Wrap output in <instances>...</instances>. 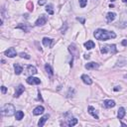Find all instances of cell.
Wrapping results in <instances>:
<instances>
[{
	"mask_svg": "<svg viewBox=\"0 0 127 127\" xmlns=\"http://www.w3.org/2000/svg\"><path fill=\"white\" fill-rule=\"evenodd\" d=\"M93 35H94L95 39H97L99 41H106L108 39H114V38L116 37L114 32H109V31L103 30V29H97Z\"/></svg>",
	"mask_w": 127,
	"mask_h": 127,
	"instance_id": "1",
	"label": "cell"
},
{
	"mask_svg": "<svg viewBox=\"0 0 127 127\" xmlns=\"http://www.w3.org/2000/svg\"><path fill=\"white\" fill-rule=\"evenodd\" d=\"M85 47L87 50H91V49H93V48L95 47V44L93 43L92 41H87V42L85 43Z\"/></svg>",
	"mask_w": 127,
	"mask_h": 127,
	"instance_id": "17",
	"label": "cell"
},
{
	"mask_svg": "<svg viewBox=\"0 0 127 127\" xmlns=\"http://www.w3.org/2000/svg\"><path fill=\"white\" fill-rule=\"evenodd\" d=\"M36 74H37V69L34 67V66H28V68H27V75H34Z\"/></svg>",
	"mask_w": 127,
	"mask_h": 127,
	"instance_id": "10",
	"label": "cell"
},
{
	"mask_svg": "<svg viewBox=\"0 0 127 127\" xmlns=\"http://www.w3.org/2000/svg\"><path fill=\"white\" fill-rule=\"evenodd\" d=\"M48 118H49V115L48 114H46L45 116H43L40 120H39V122H38V125H39L40 127H42V126H44V124H45V122L48 120Z\"/></svg>",
	"mask_w": 127,
	"mask_h": 127,
	"instance_id": "18",
	"label": "cell"
},
{
	"mask_svg": "<svg viewBox=\"0 0 127 127\" xmlns=\"http://www.w3.org/2000/svg\"><path fill=\"white\" fill-rule=\"evenodd\" d=\"M24 117V112L21 111V110H19V111H16L15 113V118L17 120H21L22 118Z\"/></svg>",
	"mask_w": 127,
	"mask_h": 127,
	"instance_id": "20",
	"label": "cell"
},
{
	"mask_svg": "<svg viewBox=\"0 0 127 127\" xmlns=\"http://www.w3.org/2000/svg\"><path fill=\"white\" fill-rule=\"evenodd\" d=\"M122 2H124V3H126V2H127V0H122Z\"/></svg>",
	"mask_w": 127,
	"mask_h": 127,
	"instance_id": "35",
	"label": "cell"
},
{
	"mask_svg": "<svg viewBox=\"0 0 127 127\" xmlns=\"http://www.w3.org/2000/svg\"><path fill=\"white\" fill-rule=\"evenodd\" d=\"M27 8H28L29 11H33V10H34V5H33V3L31 1H29L28 3H27Z\"/></svg>",
	"mask_w": 127,
	"mask_h": 127,
	"instance_id": "25",
	"label": "cell"
},
{
	"mask_svg": "<svg viewBox=\"0 0 127 127\" xmlns=\"http://www.w3.org/2000/svg\"><path fill=\"white\" fill-rule=\"evenodd\" d=\"M122 45L123 46H127V40H123L122 41Z\"/></svg>",
	"mask_w": 127,
	"mask_h": 127,
	"instance_id": "32",
	"label": "cell"
},
{
	"mask_svg": "<svg viewBox=\"0 0 127 127\" xmlns=\"http://www.w3.org/2000/svg\"><path fill=\"white\" fill-rule=\"evenodd\" d=\"M16 28H19V29H22L24 32H29V28H27L26 27V25H23V24H20V25H18Z\"/></svg>",
	"mask_w": 127,
	"mask_h": 127,
	"instance_id": "24",
	"label": "cell"
},
{
	"mask_svg": "<svg viewBox=\"0 0 127 127\" xmlns=\"http://www.w3.org/2000/svg\"><path fill=\"white\" fill-rule=\"evenodd\" d=\"M101 54H106L107 52H110L111 54H116L117 53V49L115 45H108V46H104L100 49Z\"/></svg>",
	"mask_w": 127,
	"mask_h": 127,
	"instance_id": "3",
	"label": "cell"
},
{
	"mask_svg": "<svg viewBox=\"0 0 127 127\" xmlns=\"http://www.w3.org/2000/svg\"><path fill=\"white\" fill-rule=\"evenodd\" d=\"M69 126H75V124H78V119L76 118H73V119H69L68 123H67Z\"/></svg>",
	"mask_w": 127,
	"mask_h": 127,
	"instance_id": "21",
	"label": "cell"
},
{
	"mask_svg": "<svg viewBox=\"0 0 127 127\" xmlns=\"http://www.w3.org/2000/svg\"><path fill=\"white\" fill-rule=\"evenodd\" d=\"M81 80H82V81H84L85 84H86V85H90L92 84V80H90L89 76L86 75H81Z\"/></svg>",
	"mask_w": 127,
	"mask_h": 127,
	"instance_id": "12",
	"label": "cell"
},
{
	"mask_svg": "<svg viewBox=\"0 0 127 127\" xmlns=\"http://www.w3.org/2000/svg\"><path fill=\"white\" fill-rule=\"evenodd\" d=\"M1 91H2V93H3V94H5V93L7 92V88L5 87L4 85H3V86H1Z\"/></svg>",
	"mask_w": 127,
	"mask_h": 127,
	"instance_id": "28",
	"label": "cell"
},
{
	"mask_svg": "<svg viewBox=\"0 0 127 127\" xmlns=\"http://www.w3.org/2000/svg\"><path fill=\"white\" fill-rule=\"evenodd\" d=\"M4 54H5V56L9 57V58H14V57H16V55H17L14 48H9L8 50H6V51L4 52Z\"/></svg>",
	"mask_w": 127,
	"mask_h": 127,
	"instance_id": "5",
	"label": "cell"
},
{
	"mask_svg": "<svg viewBox=\"0 0 127 127\" xmlns=\"http://www.w3.org/2000/svg\"><path fill=\"white\" fill-rule=\"evenodd\" d=\"M110 1H111V2H113V1H115V0H110Z\"/></svg>",
	"mask_w": 127,
	"mask_h": 127,
	"instance_id": "36",
	"label": "cell"
},
{
	"mask_svg": "<svg viewBox=\"0 0 127 127\" xmlns=\"http://www.w3.org/2000/svg\"><path fill=\"white\" fill-rule=\"evenodd\" d=\"M38 3H39V5H44L46 3V0H39V2Z\"/></svg>",
	"mask_w": 127,
	"mask_h": 127,
	"instance_id": "30",
	"label": "cell"
},
{
	"mask_svg": "<svg viewBox=\"0 0 127 127\" xmlns=\"http://www.w3.org/2000/svg\"><path fill=\"white\" fill-rule=\"evenodd\" d=\"M76 19H78V20H79V21L80 22L81 24H85V19H84V18H80V17H78V18H76Z\"/></svg>",
	"mask_w": 127,
	"mask_h": 127,
	"instance_id": "29",
	"label": "cell"
},
{
	"mask_svg": "<svg viewBox=\"0 0 127 127\" xmlns=\"http://www.w3.org/2000/svg\"><path fill=\"white\" fill-rule=\"evenodd\" d=\"M85 67L86 70H96V69L99 68V65L97 63H94V62H90V63L86 64Z\"/></svg>",
	"mask_w": 127,
	"mask_h": 127,
	"instance_id": "7",
	"label": "cell"
},
{
	"mask_svg": "<svg viewBox=\"0 0 127 127\" xmlns=\"http://www.w3.org/2000/svg\"><path fill=\"white\" fill-rule=\"evenodd\" d=\"M87 110H88V113H89L90 115H92V116L94 117L95 119H99V118H98V115H97V111L95 110V108H94V107H92V106H88Z\"/></svg>",
	"mask_w": 127,
	"mask_h": 127,
	"instance_id": "11",
	"label": "cell"
},
{
	"mask_svg": "<svg viewBox=\"0 0 127 127\" xmlns=\"http://www.w3.org/2000/svg\"><path fill=\"white\" fill-rule=\"evenodd\" d=\"M25 90V87L23 85H19V86L16 88V92H15V94H14V97H19L22 93L24 92Z\"/></svg>",
	"mask_w": 127,
	"mask_h": 127,
	"instance_id": "6",
	"label": "cell"
},
{
	"mask_svg": "<svg viewBox=\"0 0 127 127\" xmlns=\"http://www.w3.org/2000/svg\"><path fill=\"white\" fill-rule=\"evenodd\" d=\"M20 57L21 58H25V59H30V57L25 53H20Z\"/></svg>",
	"mask_w": 127,
	"mask_h": 127,
	"instance_id": "27",
	"label": "cell"
},
{
	"mask_svg": "<svg viewBox=\"0 0 127 127\" xmlns=\"http://www.w3.org/2000/svg\"><path fill=\"white\" fill-rule=\"evenodd\" d=\"M46 22H47V17H46V16H44V15H42L41 17L36 21L35 25L36 26H43V25L46 24Z\"/></svg>",
	"mask_w": 127,
	"mask_h": 127,
	"instance_id": "8",
	"label": "cell"
},
{
	"mask_svg": "<svg viewBox=\"0 0 127 127\" xmlns=\"http://www.w3.org/2000/svg\"><path fill=\"white\" fill-rule=\"evenodd\" d=\"M103 105H104V107H106V108L114 107L115 106V101L111 100V99H106V100L103 101Z\"/></svg>",
	"mask_w": 127,
	"mask_h": 127,
	"instance_id": "9",
	"label": "cell"
},
{
	"mask_svg": "<svg viewBox=\"0 0 127 127\" xmlns=\"http://www.w3.org/2000/svg\"><path fill=\"white\" fill-rule=\"evenodd\" d=\"M38 98H39L41 101H43V98H42V95H41V92L40 91H39V93H38Z\"/></svg>",
	"mask_w": 127,
	"mask_h": 127,
	"instance_id": "31",
	"label": "cell"
},
{
	"mask_svg": "<svg viewBox=\"0 0 127 127\" xmlns=\"http://www.w3.org/2000/svg\"><path fill=\"white\" fill-rule=\"evenodd\" d=\"M33 113H34V115H40V114L44 113V107L43 106H37L34 110H33Z\"/></svg>",
	"mask_w": 127,
	"mask_h": 127,
	"instance_id": "15",
	"label": "cell"
},
{
	"mask_svg": "<svg viewBox=\"0 0 127 127\" xmlns=\"http://www.w3.org/2000/svg\"><path fill=\"white\" fill-rule=\"evenodd\" d=\"M125 113H126L125 108H124V107H120V108L118 109V113H117L118 119H122V118L125 116Z\"/></svg>",
	"mask_w": 127,
	"mask_h": 127,
	"instance_id": "14",
	"label": "cell"
},
{
	"mask_svg": "<svg viewBox=\"0 0 127 127\" xmlns=\"http://www.w3.org/2000/svg\"><path fill=\"white\" fill-rule=\"evenodd\" d=\"M45 70H46V71L50 75H53V70H52V68H51V66H50L49 64H46L45 65Z\"/></svg>",
	"mask_w": 127,
	"mask_h": 127,
	"instance_id": "23",
	"label": "cell"
},
{
	"mask_svg": "<svg viewBox=\"0 0 127 127\" xmlns=\"http://www.w3.org/2000/svg\"><path fill=\"white\" fill-rule=\"evenodd\" d=\"M46 11L50 14V15H53L54 14V10H53V5L52 4H49L46 6Z\"/></svg>",
	"mask_w": 127,
	"mask_h": 127,
	"instance_id": "22",
	"label": "cell"
},
{
	"mask_svg": "<svg viewBox=\"0 0 127 127\" xmlns=\"http://www.w3.org/2000/svg\"><path fill=\"white\" fill-rule=\"evenodd\" d=\"M114 90H115V91H117V90H120V87H119V86H115Z\"/></svg>",
	"mask_w": 127,
	"mask_h": 127,
	"instance_id": "33",
	"label": "cell"
},
{
	"mask_svg": "<svg viewBox=\"0 0 127 127\" xmlns=\"http://www.w3.org/2000/svg\"><path fill=\"white\" fill-rule=\"evenodd\" d=\"M52 42H53V40L52 39H50V38H44L43 39V44H44V46L45 47H50L52 45Z\"/></svg>",
	"mask_w": 127,
	"mask_h": 127,
	"instance_id": "19",
	"label": "cell"
},
{
	"mask_svg": "<svg viewBox=\"0 0 127 127\" xmlns=\"http://www.w3.org/2000/svg\"><path fill=\"white\" fill-rule=\"evenodd\" d=\"M15 113V107L13 104L7 103L1 108V114L5 115V116H12Z\"/></svg>",
	"mask_w": 127,
	"mask_h": 127,
	"instance_id": "2",
	"label": "cell"
},
{
	"mask_svg": "<svg viewBox=\"0 0 127 127\" xmlns=\"http://www.w3.org/2000/svg\"><path fill=\"white\" fill-rule=\"evenodd\" d=\"M85 58L88 60V59H89V55H85Z\"/></svg>",
	"mask_w": 127,
	"mask_h": 127,
	"instance_id": "34",
	"label": "cell"
},
{
	"mask_svg": "<svg viewBox=\"0 0 127 127\" xmlns=\"http://www.w3.org/2000/svg\"><path fill=\"white\" fill-rule=\"evenodd\" d=\"M87 4V0H80V5L81 8H85Z\"/></svg>",
	"mask_w": 127,
	"mask_h": 127,
	"instance_id": "26",
	"label": "cell"
},
{
	"mask_svg": "<svg viewBox=\"0 0 127 127\" xmlns=\"http://www.w3.org/2000/svg\"><path fill=\"white\" fill-rule=\"evenodd\" d=\"M26 81H27V84H29V85H40L41 84V80L38 78H34L33 75H30L29 78L26 80Z\"/></svg>",
	"mask_w": 127,
	"mask_h": 127,
	"instance_id": "4",
	"label": "cell"
},
{
	"mask_svg": "<svg viewBox=\"0 0 127 127\" xmlns=\"http://www.w3.org/2000/svg\"><path fill=\"white\" fill-rule=\"evenodd\" d=\"M115 18H116V14H115L114 12H109V13H107V15H106V19H107V22H108V23L112 22Z\"/></svg>",
	"mask_w": 127,
	"mask_h": 127,
	"instance_id": "13",
	"label": "cell"
},
{
	"mask_svg": "<svg viewBox=\"0 0 127 127\" xmlns=\"http://www.w3.org/2000/svg\"><path fill=\"white\" fill-rule=\"evenodd\" d=\"M14 70H15V74L16 75H20L22 71H23V68H22L19 64H15L14 65Z\"/></svg>",
	"mask_w": 127,
	"mask_h": 127,
	"instance_id": "16",
	"label": "cell"
}]
</instances>
